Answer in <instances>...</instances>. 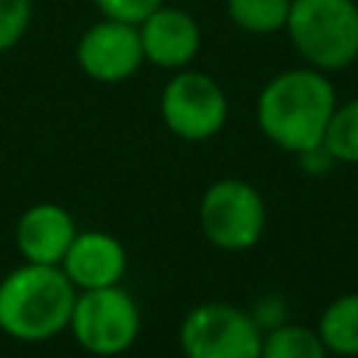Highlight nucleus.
<instances>
[{
	"mask_svg": "<svg viewBox=\"0 0 358 358\" xmlns=\"http://www.w3.org/2000/svg\"><path fill=\"white\" fill-rule=\"evenodd\" d=\"M336 103V87L327 73L308 64L288 67L263 84L255 103V120L271 145L296 157L324 140Z\"/></svg>",
	"mask_w": 358,
	"mask_h": 358,
	"instance_id": "1",
	"label": "nucleus"
},
{
	"mask_svg": "<svg viewBox=\"0 0 358 358\" xmlns=\"http://www.w3.org/2000/svg\"><path fill=\"white\" fill-rule=\"evenodd\" d=\"M76 294L62 266L22 260L0 280V330L25 344L50 341L70 327Z\"/></svg>",
	"mask_w": 358,
	"mask_h": 358,
	"instance_id": "2",
	"label": "nucleus"
},
{
	"mask_svg": "<svg viewBox=\"0 0 358 358\" xmlns=\"http://www.w3.org/2000/svg\"><path fill=\"white\" fill-rule=\"evenodd\" d=\"M285 34L308 67L336 73L358 59L355 0H291Z\"/></svg>",
	"mask_w": 358,
	"mask_h": 358,
	"instance_id": "3",
	"label": "nucleus"
},
{
	"mask_svg": "<svg viewBox=\"0 0 358 358\" xmlns=\"http://www.w3.org/2000/svg\"><path fill=\"white\" fill-rule=\"evenodd\" d=\"M140 327L143 316L134 296L120 285H106L76 294L67 330L90 355L112 358L134 347Z\"/></svg>",
	"mask_w": 358,
	"mask_h": 358,
	"instance_id": "4",
	"label": "nucleus"
},
{
	"mask_svg": "<svg viewBox=\"0 0 358 358\" xmlns=\"http://www.w3.org/2000/svg\"><path fill=\"white\" fill-rule=\"evenodd\" d=\"M201 235L221 252H246L266 232V201L246 179H215L199 201Z\"/></svg>",
	"mask_w": 358,
	"mask_h": 358,
	"instance_id": "5",
	"label": "nucleus"
},
{
	"mask_svg": "<svg viewBox=\"0 0 358 358\" xmlns=\"http://www.w3.org/2000/svg\"><path fill=\"white\" fill-rule=\"evenodd\" d=\"M263 327L257 319L229 302H201L179 324V350L185 358H260Z\"/></svg>",
	"mask_w": 358,
	"mask_h": 358,
	"instance_id": "6",
	"label": "nucleus"
},
{
	"mask_svg": "<svg viewBox=\"0 0 358 358\" xmlns=\"http://www.w3.org/2000/svg\"><path fill=\"white\" fill-rule=\"evenodd\" d=\"M159 115L171 134L187 143H204L215 137L227 117L229 101L224 87L201 70H176L159 95Z\"/></svg>",
	"mask_w": 358,
	"mask_h": 358,
	"instance_id": "7",
	"label": "nucleus"
},
{
	"mask_svg": "<svg viewBox=\"0 0 358 358\" xmlns=\"http://www.w3.org/2000/svg\"><path fill=\"white\" fill-rule=\"evenodd\" d=\"M143 62L145 59H143L137 25H129V22L101 17L90 28H84L76 42L78 70L98 84L129 81L143 67Z\"/></svg>",
	"mask_w": 358,
	"mask_h": 358,
	"instance_id": "8",
	"label": "nucleus"
},
{
	"mask_svg": "<svg viewBox=\"0 0 358 358\" xmlns=\"http://www.w3.org/2000/svg\"><path fill=\"white\" fill-rule=\"evenodd\" d=\"M143 59L159 70H185L196 62L201 50V28L196 17L179 6H159L140 25Z\"/></svg>",
	"mask_w": 358,
	"mask_h": 358,
	"instance_id": "9",
	"label": "nucleus"
},
{
	"mask_svg": "<svg viewBox=\"0 0 358 358\" xmlns=\"http://www.w3.org/2000/svg\"><path fill=\"white\" fill-rule=\"evenodd\" d=\"M59 266L67 274V280L76 285V291H92V288L120 285L129 266V255L115 235L90 229V232H76Z\"/></svg>",
	"mask_w": 358,
	"mask_h": 358,
	"instance_id": "10",
	"label": "nucleus"
},
{
	"mask_svg": "<svg viewBox=\"0 0 358 358\" xmlns=\"http://www.w3.org/2000/svg\"><path fill=\"white\" fill-rule=\"evenodd\" d=\"M76 221L67 207L56 201L31 204L14 227V243L25 263H45L59 266L67 246L76 238Z\"/></svg>",
	"mask_w": 358,
	"mask_h": 358,
	"instance_id": "11",
	"label": "nucleus"
},
{
	"mask_svg": "<svg viewBox=\"0 0 358 358\" xmlns=\"http://www.w3.org/2000/svg\"><path fill=\"white\" fill-rule=\"evenodd\" d=\"M319 338L330 355L355 358L358 355V291L336 296L319 316Z\"/></svg>",
	"mask_w": 358,
	"mask_h": 358,
	"instance_id": "12",
	"label": "nucleus"
},
{
	"mask_svg": "<svg viewBox=\"0 0 358 358\" xmlns=\"http://www.w3.org/2000/svg\"><path fill=\"white\" fill-rule=\"evenodd\" d=\"M327 347L313 327L305 324H277L263 330L260 358H327Z\"/></svg>",
	"mask_w": 358,
	"mask_h": 358,
	"instance_id": "13",
	"label": "nucleus"
},
{
	"mask_svg": "<svg viewBox=\"0 0 358 358\" xmlns=\"http://www.w3.org/2000/svg\"><path fill=\"white\" fill-rule=\"evenodd\" d=\"M288 11L291 0H227V14L232 25L255 36L285 31Z\"/></svg>",
	"mask_w": 358,
	"mask_h": 358,
	"instance_id": "14",
	"label": "nucleus"
},
{
	"mask_svg": "<svg viewBox=\"0 0 358 358\" xmlns=\"http://www.w3.org/2000/svg\"><path fill=\"white\" fill-rule=\"evenodd\" d=\"M322 143L327 145L336 162L358 165V98L336 103Z\"/></svg>",
	"mask_w": 358,
	"mask_h": 358,
	"instance_id": "15",
	"label": "nucleus"
},
{
	"mask_svg": "<svg viewBox=\"0 0 358 358\" xmlns=\"http://www.w3.org/2000/svg\"><path fill=\"white\" fill-rule=\"evenodd\" d=\"M34 20V0H0V53L22 42Z\"/></svg>",
	"mask_w": 358,
	"mask_h": 358,
	"instance_id": "16",
	"label": "nucleus"
},
{
	"mask_svg": "<svg viewBox=\"0 0 358 358\" xmlns=\"http://www.w3.org/2000/svg\"><path fill=\"white\" fill-rule=\"evenodd\" d=\"M95 8L101 11V17L106 20H117V22H129V25H140L151 11H157L165 0H92Z\"/></svg>",
	"mask_w": 358,
	"mask_h": 358,
	"instance_id": "17",
	"label": "nucleus"
},
{
	"mask_svg": "<svg viewBox=\"0 0 358 358\" xmlns=\"http://www.w3.org/2000/svg\"><path fill=\"white\" fill-rule=\"evenodd\" d=\"M296 159H299V168H302L305 173H310V176H322V173H327V171L336 165V159H333V154L327 151L324 143L299 151Z\"/></svg>",
	"mask_w": 358,
	"mask_h": 358,
	"instance_id": "18",
	"label": "nucleus"
}]
</instances>
